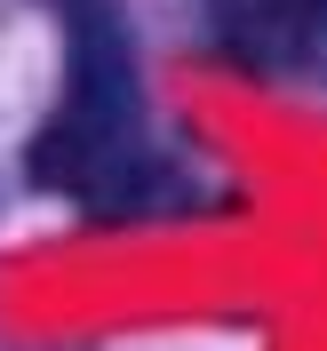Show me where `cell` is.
I'll list each match as a JSON object with an SVG mask.
<instances>
[{
	"instance_id": "obj_2",
	"label": "cell",
	"mask_w": 327,
	"mask_h": 351,
	"mask_svg": "<svg viewBox=\"0 0 327 351\" xmlns=\"http://www.w3.org/2000/svg\"><path fill=\"white\" fill-rule=\"evenodd\" d=\"M199 16L247 72H304L327 56V0H199Z\"/></svg>"
},
{
	"instance_id": "obj_1",
	"label": "cell",
	"mask_w": 327,
	"mask_h": 351,
	"mask_svg": "<svg viewBox=\"0 0 327 351\" xmlns=\"http://www.w3.org/2000/svg\"><path fill=\"white\" fill-rule=\"evenodd\" d=\"M64 80L32 136V176L80 216H152L168 208L175 184L168 144L152 136V104L136 80L128 32L112 0H64Z\"/></svg>"
}]
</instances>
